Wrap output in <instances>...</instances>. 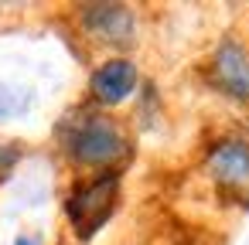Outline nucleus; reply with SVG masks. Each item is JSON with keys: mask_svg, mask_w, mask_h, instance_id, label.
I'll use <instances>...</instances> for the list:
<instances>
[{"mask_svg": "<svg viewBox=\"0 0 249 245\" xmlns=\"http://www.w3.org/2000/svg\"><path fill=\"white\" fill-rule=\"evenodd\" d=\"M55 143L62 157L82 170H120L133 157V140L126 126L99 109V106H79L65 113L55 126Z\"/></svg>", "mask_w": 249, "mask_h": 245, "instance_id": "obj_1", "label": "nucleus"}, {"mask_svg": "<svg viewBox=\"0 0 249 245\" xmlns=\"http://www.w3.org/2000/svg\"><path fill=\"white\" fill-rule=\"evenodd\" d=\"M120 191H123V170H96L69 187L62 211L79 242H92L109 225V218L120 208Z\"/></svg>", "mask_w": 249, "mask_h": 245, "instance_id": "obj_2", "label": "nucleus"}, {"mask_svg": "<svg viewBox=\"0 0 249 245\" xmlns=\"http://www.w3.org/2000/svg\"><path fill=\"white\" fill-rule=\"evenodd\" d=\"M201 174L212 184L218 201L249 208V140L246 136L229 133L208 143L201 157Z\"/></svg>", "mask_w": 249, "mask_h": 245, "instance_id": "obj_3", "label": "nucleus"}, {"mask_svg": "<svg viewBox=\"0 0 249 245\" xmlns=\"http://www.w3.org/2000/svg\"><path fill=\"white\" fill-rule=\"evenodd\" d=\"M75 24L86 34V41L103 45V48H130L137 41V11L130 4H116V0H89V4H75Z\"/></svg>", "mask_w": 249, "mask_h": 245, "instance_id": "obj_4", "label": "nucleus"}, {"mask_svg": "<svg viewBox=\"0 0 249 245\" xmlns=\"http://www.w3.org/2000/svg\"><path fill=\"white\" fill-rule=\"evenodd\" d=\"M208 85L229 102L249 106V48L239 38H222L205 65Z\"/></svg>", "mask_w": 249, "mask_h": 245, "instance_id": "obj_5", "label": "nucleus"}, {"mask_svg": "<svg viewBox=\"0 0 249 245\" xmlns=\"http://www.w3.org/2000/svg\"><path fill=\"white\" fill-rule=\"evenodd\" d=\"M137 89H140V68L126 55L103 58L89 75V96L99 109H116V106L130 102L137 96Z\"/></svg>", "mask_w": 249, "mask_h": 245, "instance_id": "obj_6", "label": "nucleus"}, {"mask_svg": "<svg viewBox=\"0 0 249 245\" xmlns=\"http://www.w3.org/2000/svg\"><path fill=\"white\" fill-rule=\"evenodd\" d=\"M35 96L28 85H11V82H0V123L7 119H21L31 109Z\"/></svg>", "mask_w": 249, "mask_h": 245, "instance_id": "obj_7", "label": "nucleus"}, {"mask_svg": "<svg viewBox=\"0 0 249 245\" xmlns=\"http://www.w3.org/2000/svg\"><path fill=\"white\" fill-rule=\"evenodd\" d=\"M18 160H21V147L18 143H0V177L11 174Z\"/></svg>", "mask_w": 249, "mask_h": 245, "instance_id": "obj_8", "label": "nucleus"}, {"mask_svg": "<svg viewBox=\"0 0 249 245\" xmlns=\"http://www.w3.org/2000/svg\"><path fill=\"white\" fill-rule=\"evenodd\" d=\"M11 245H45V238H41V235H35V231H21Z\"/></svg>", "mask_w": 249, "mask_h": 245, "instance_id": "obj_9", "label": "nucleus"}]
</instances>
